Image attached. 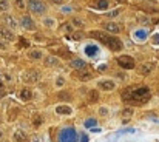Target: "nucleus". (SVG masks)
<instances>
[{"label":"nucleus","mask_w":159,"mask_h":142,"mask_svg":"<svg viewBox=\"0 0 159 142\" xmlns=\"http://www.w3.org/2000/svg\"><path fill=\"white\" fill-rule=\"evenodd\" d=\"M151 93L147 87H128L122 93V99L130 104H144L150 99Z\"/></svg>","instance_id":"1"},{"label":"nucleus","mask_w":159,"mask_h":142,"mask_svg":"<svg viewBox=\"0 0 159 142\" xmlns=\"http://www.w3.org/2000/svg\"><path fill=\"white\" fill-rule=\"evenodd\" d=\"M90 37H93V39L99 40L101 43L107 45L111 51H121L122 50V42L118 37L110 36V34H107L104 31H91L90 33Z\"/></svg>","instance_id":"2"},{"label":"nucleus","mask_w":159,"mask_h":142,"mask_svg":"<svg viewBox=\"0 0 159 142\" xmlns=\"http://www.w3.org/2000/svg\"><path fill=\"white\" fill-rule=\"evenodd\" d=\"M28 9L34 14H43L47 11V5L42 0H28Z\"/></svg>","instance_id":"3"},{"label":"nucleus","mask_w":159,"mask_h":142,"mask_svg":"<svg viewBox=\"0 0 159 142\" xmlns=\"http://www.w3.org/2000/svg\"><path fill=\"white\" fill-rule=\"evenodd\" d=\"M59 142H77L76 131L73 128H65L59 134Z\"/></svg>","instance_id":"4"},{"label":"nucleus","mask_w":159,"mask_h":142,"mask_svg":"<svg viewBox=\"0 0 159 142\" xmlns=\"http://www.w3.org/2000/svg\"><path fill=\"white\" fill-rule=\"evenodd\" d=\"M22 79H23L26 83H37L40 80V71L37 69H26L23 76H22Z\"/></svg>","instance_id":"5"},{"label":"nucleus","mask_w":159,"mask_h":142,"mask_svg":"<svg viewBox=\"0 0 159 142\" xmlns=\"http://www.w3.org/2000/svg\"><path fill=\"white\" fill-rule=\"evenodd\" d=\"M118 63H119V66L121 68H125V69H133L134 68V59L131 57V56H119L118 57Z\"/></svg>","instance_id":"6"},{"label":"nucleus","mask_w":159,"mask_h":142,"mask_svg":"<svg viewBox=\"0 0 159 142\" xmlns=\"http://www.w3.org/2000/svg\"><path fill=\"white\" fill-rule=\"evenodd\" d=\"M19 25L23 28V30H26V31H34V30H36V23H34L33 19L28 17V16H23V17H22L20 22H19Z\"/></svg>","instance_id":"7"},{"label":"nucleus","mask_w":159,"mask_h":142,"mask_svg":"<svg viewBox=\"0 0 159 142\" xmlns=\"http://www.w3.org/2000/svg\"><path fill=\"white\" fill-rule=\"evenodd\" d=\"M70 65H71V68H74L76 71H83V69H87V62L85 60H82V59H71V62H70Z\"/></svg>","instance_id":"8"},{"label":"nucleus","mask_w":159,"mask_h":142,"mask_svg":"<svg viewBox=\"0 0 159 142\" xmlns=\"http://www.w3.org/2000/svg\"><path fill=\"white\" fill-rule=\"evenodd\" d=\"M0 37L5 39V40H8V42H12V40L16 39L14 33H12L9 28H6V27H0Z\"/></svg>","instance_id":"9"},{"label":"nucleus","mask_w":159,"mask_h":142,"mask_svg":"<svg viewBox=\"0 0 159 142\" xmlns=\"http://www.w3.org/2000/svg\"><path fill=\"white\" fill-rule=\"evenodd\" d=\"M147 37H148L147 30H136V31L133 33V39H134L136 42H139V43L145 42V40H147Z\"/></svg>","instance_id":"10"},{"label":"nucleus","mask_w":159,"mask_h":142,"mask_svg":"<svg viewBox=\"0 0 159 142\" xmlns=\"http://www.w3.org/2000/svg\"><path fill=\"white\" fill-rule=\"evenodd\" d=\"M3 22H5V27L9 28V30H14L17 27V20L12 16H9V14H5L3 16Z\"/></svg>","instance_id":"11"},{"label":"nucleus","mask_w":159,"mask_h":142,"mask_svg":"<svg viewBox=\"0 0 159 142\" xmlns=\"http://www.w3.org/2000/svg\"><path fill=\"white\" fill-rule=\"evenodd\" d=\"M99 88L102 91H111V90L116 88V83L113 82V80H101L99 82Z\"/></svg>","instance_id":"12"},{"label":"nucleus","mask_w":159,"mask_h":142,"mask_svg":"<svg viewBox=\"0 0 159 142\" xmlns=\"http://www.w3.org/2000/svg\"><path fill=\"white\" fill-rule=\"evenodd\" d=\"M104 27H105V30H107L108 33H111V34H119V31H121L119 25H118V23H115V22H107Z\"/></svg>","instance_id":"13"},{"label":"nucleus","mask_w":159,"mask_h":142,"mask_svg":"<svg viewBox=\"0 0 159 142\" xmlns=\"http://www.w3.org/2000/svg\"><path fill=\"white\" fill-rule=\"evenodd\" d=\"M97 53H99V48H97L96 45H87L85 46V54L88 57H94Z\"/></svg>","instance_id":"14"},{"label":"nucleus","mask_w":159,"mask_h":142,"mask_svg":"<svg viewBox=\"0 0 159 142\" xmlns=\"http://www.w3.org/2000/svg\"><path fill=\"white\" fill-rule=\"evenodd\" d=\"M60 63V59L56 57V56H48V57H45V65L47 66H57Z\"/></svg>","instance_id":"15"},{"label":"nucleus","mask_w":159,"mask_h":142,"mask_svg":"<svg viewBox=\"0 0 159 142\" xmlns=\"http://www.w3.org/2000/svg\"><path fill=\"white\" fill-rule=\"evenodd\" d=\"M14 140L16 142H25L26 140V133L23 130H16L14 131Z\"/></svg>","instance_id":"16"},{"label":"nucleus","mask_w":159,"mask_h":142,"mask_svg":"<svg viewBox=\"0 0 159 142\" xmlns=\"http://www.w3.org/2000/svg\"><path fill=\"white\" fill-rule=\"evenodd\" d=\"M56 113H59V114H71L73 113V110H71V107H68V105H59V107H56Z\"/></svg>","instance_id":"17"},{"label":"nucleus","mask_w":159,"mask_h":142,"mask_svg":"<svg viewBox=\"0 0 159 142\" xmlns=\"http://www.w3.org/2000/svg\"><path fill=\"white\" fill-rule=\"evenodd\" d=\"M153 68H154V65H153L151 62H145V63H142V66H141V73H142V74H150L151 71H153Z\"/></svg>","instance_id":"18"},{"label":"nucleus","mask_w":159,"mask_h":142,"mask_svg":"<svg viewBox=\"0 0 159 142\" xmlns=\"http://www.w3.org/2000/svg\"><path fill=\"white\" fill-rule=\"evenodd\" d=\"M93 8H96V9H107L108 8V2L107 0H94V3H93Z\"/></svg>","instance_id":"19"},{"label":"nucleus","mask_w":159,"mask_h":142,"mask_svg":"<svg viewBox=\"0 0 159 142\" xmlns=\"http://www.w3.org/2000/svg\"><path fill=\"white\" fill-rule=\"evenodd\" d=\"M31 98H33V93H31V90H28V88H23L20 91V99L22 101H31Z\"/></svg>","instance_id":"20"},{"label":"nucleus","mask_w":159,"mask_h":142,"mask_svg":"<svg viewBox=\"0 0 159 142\" xmlns=\"http://www.w3.org/2000/svg\"><path fill=\"white\" fill-rule=\"evenodd\" d=\"M28 56H30V59H33V60H39V59L43 57V53H42L40 50H31V51H28Z\"/></svg>","instance_id":"21"},{"label":"nucleus","mask_w":159,"mask_h":142,"mask_svg":"<svg viewBox=\"0 0 159 142\" xmlns=\"http://www.w3.org/2000/svg\"><path fill=\"white\" fill-rule=\"evenodd\" d=\"M88 101L91 102V104L97 102V101H99V91H97V90H91V91H88Z\"/></svg>","instance_id":"22"},{"label":"nucleus","mask_w":159,"mask_h":142,"mask_svg":"<svg viewBox=\"0 0 159 142\" xmlns=\"http://www.w3.org/2000/svg\"><path fill=\"white\" fill-rule=\"evenodd\" d=\"M42 23H43V27H47V28H54L56 27V20L53 17H45Z\"/></svg>","instance_id":"23"},{"label":"nucleus","mask_w":159,"mask_h":142,"mask_svg":"<svg viewBox=\"0 0 159 142\" xmlns=\"http://www.w3.org/2000/svg\"><path fill=\"white\" fill-rule=\"evenodd\" d=\"M76 76H77L80 80H90V79H91V74H90V73H85V71H77Z\"/></svg>","instance_id":"24"},{"label":"nucleus","mask_w":159,"mask_h":142,"mask_svg":"<svg viewBox=\"0 0 159 142\" xmlns=\"http://www.w3.org/2000/svg\"><path fill=\"white\" fill-rule=\"evenodd\" d=\"M122 116H124V122H127L130 117L133 116V108H125V110L122 111Z\"/></svg>","instance_id":"25"},{"label":"nucleus","mask_w":159,"mask_h":142,"mask_svg":"<svg viewBox=\"0 0 159 142\" xmlns=\"http://www.w3.org/2000/svg\"><path fill=\"white\" fill-rule=\"evenodd\" d=\"M71 25H74V27H77V28H83V27H85V22L80 20V19H77V17H74V19L71 20Z\"/></svg>","instance_id":"26"},{"label":"nucleus","mask_w":159,"mask_h":142,"mask_svg":"<svg viewBox=\"0 0 159 142\" xmlns=\"http://www.w3.org/2000/svg\"><path fill=\"white\" fill-rule=\"evenodd\" d=\"M96 124H97V121H96V119H87V121L83 122V125H85L87 128H93Z\"/></svg>","instance_id":"27"},{"label":"nucleus","mask_w":159,"mask_h":142,"mask_svg":"<svg viewBox=\"0 0 159 142\" xmlns=\"http://www.w3.org/2000/svg\"><path fill=\"white\" fill-rule=\"evenodd\" d=\"M33 125H34L36 128L42 125V116H39V114H36V116H34V119H33Z\"/></svg>","instance_id":"28"},{"label":"nucleus","mask_w":159,"mask_h":142,"mask_svg":"<svg viewBox=\"0 0 159 142\" xmlns=\"http://www.w3.org/2000/svg\"><path fill=\"white\" fill-rule=\"evenodd\" d=\"M59 99H65V101H71V94L66 91H60L59 93Z\"/></svg>","instance_id":"29"},{"label":"nucleus","mask_w":159,"mask_h":142,"mask_svg":"<svg viewBox=\"0 0 159 142\" xmlns=\"http://www.w3.org/2000/svg\"><path fill=\"white\" fill-rule=\"evenodd\" d=\"M83 37H85V34H83L82 31H76V33L71 36V39H73V40H82Z\"/></svg>","instance_id":"30"},{"label":"nucleus","mask_w":159,"mask_h":142,"mask_svg":"<svg viewBox=\"0 0 159 142\" xmlns=\"http://www.w3.org/2000/svg\"><path fill=\"white\" fill-rule=\"evenodd\" d=\"M9 9V3L6 0H0V11H8Z\"/></svg>","instance_id":"31"},{"label":"nucleus","mask_w":159,"mask_h":142,"mask_svg":"<svg viewBox=\"0 0 159 142\" xmlns=\"http://www.w3.org/2000/svg\"><path fill=\"white\" fill-rule=\"evenodd\" d=\"M62 30H63V31H66V33H71V31H73L71 23H63V25H62Z\"/></svg>","instance_id":"32"},{"label":"nucleus","mask_w":159,"mask_h":142,"mask_svg":"<svg viewBox=\"0 0 159 142\" xmlns=\"http://www.w3.org/2000/svg\"><path fill=\"white\" fill-rule=\"evenodd\" d=\"M151 43H153L154 46H159V34H154V36H153V39H151Z\"/></svg>","instance_id":"33"},{"label":"nucleus","mask_w":159,"mask_h":142,"mask_svg":"<svg viewBox=\"0 0 159 142\" xmlns=\"http://www.w3.org/2000/svg\"><path fill=\"white\" fill-rule=\"evenodd\" d=\"M99 114H101V116H107V114H108V108H107V107H101V108H99Z\"/></svg>","instance_id":"34"},{"label":"nucleus","mask_w":159,"mask_h":142,"mask_svg":"<svg viewBox=\"0 0 159 142\" xmlns=\"http://www.w3.org/2000/svg\"><path fill=\"white\" fill-rule=\"evenodd\" d=\"M16 6H17V8H20V9H23V8H25L23 0H16Z\"/></svg>","instance_id":"35"},{"label":"nucleus","mask_w":159,"mask_h":142,"mask_svg":"<svg viewBox=\"0 0 159 142\" xmlns=\"http://www.w3.org/2000/svg\"><path fill=\"white\" fill-rule=\"evenodd\" d=\"M118 14H119V11H118V9H113V11H110V12H107L105 16H108V17H116Z\"/></svg>","instance_id":"36"},{"label":"nucleus","mask_w":159,"mask_h":142,"mask_svg":"<svg viewBox=\"0 0 159 142\" xmlns=\"http://www.w3.org/2000/svg\"><path fill=\"white\" fill-rule=\"evenodd\" d=\"M65 83V80H63V77H57V80H56V85L57 87H62Z\"/></svg>","instance_id":"37"},{"label":"nucleus","mask_w":159,"mask_h":142,"mask_svg":"<svg viewBox=\"0 0 159 142\" xmlns=\"http://www.w3.org/2000/svg\"><path fill=\"white\" fill-rule=\"evenodd\" d=\"M50 2H53L54 5H62V3H63V0H50Z\"/></svg>","instance_id":"38"},{"label":"nucleus","mask_w":159,"mask_h":142,"mask_svg":"<svg viewBox=\"0 0 159 142\" xmlns=\"http://www.w3.org/2000/svg\"><path fill=\"white\" fill-rule=\"evenodd\" d=\"M31 142H42V140H40V137H37V136H33V137H31Z\"/></svg>","instance_id":"39"},{"label":"nucleus","mask_w":159,"mask_h":142,"mask_svg":"<svg viewBox=\"0 0 159 142\" xmlns=\"http://www.w3.org/2000/svg\"><path fill=\"white\" fill-rule=\"evenodd\" d=\"M6 46H8V45H6L5 42H0V48H3V50H6Z\"/></svg>","instance_id":"40"},{"label":"nucleus","mask_w":159,"mask_h":142,"mask_svg":"<svg viewBox=\"0 0 159 142\" xmlns=\"http://www.w3.org/2000/svg\"><path fill=\"white\" fill-rule=\"evenodd\" d=\"M3 134H5V133H3V130H2V128H0V139H2V137H3Z\"/></svg>","instance_id":"41"},{"label":"nucleus","mask_w":159,"mask_h":142,"mask_svg":"<svg viewBox=\"0 0 159 142\" xmlns=\"http://www.w3.org/2000/svg\"><path fill=\"white\" fill-rule=\"evenodd\" d=\"M83 139H82V142H87V136H82Z\"/></svg>","instance_id":"42"},{"label":"nucleus","mask_w":159,"mask_h":142,"mask_svg":"<svg viewBox=\"0 0 159 142\" xmlns=\"http://www.w3.org/2000/svg\"><path fill=\"white\" fill-rule=\"evenodd\" d=\"M115 2H124V0H115Z\"/></svg>","instance_id":"43"},{"label":"nucleus","mask_w":159,"mask_h":142,"mask_svg":"<svg viewBox=\"0 0 159 142\" xmlns=\"http://www.w3.org/2000/svg\"><path fill=\"white\" fill-rule=\"evenodd\" d=\"M3 142H6V140H3Z\"/></svg>","instance_id":"44"}]
</instances>
